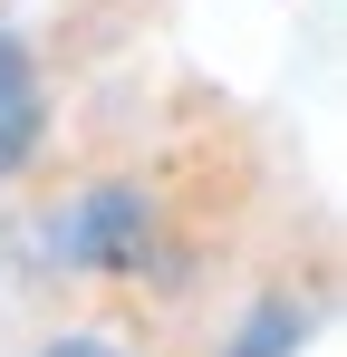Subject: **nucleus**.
<instances>
[{
	"mask_svg": "<svg viewBox=\"0 0 347 357\" xmlns=\"http://www.w3.org/2000/svg\"><path fill=\"white\" fill-rule=\"evenodd\" d=\"M164 241H174V213L145 174H87L77 193H58L39 213L29 251L58 280H145L164 261Z\"/></svg>",
	"mask_w": 347,
	"mask_h": 357,
	"instance_id": "nucleus-1",
	"label": "nucleus"
},
{
	"mask_svg": "<svg viewBox=\"0 0 347 357\" xmlns=\"http://www.w3.org/2000/svg\"><path fill=\"white\" fill-rule=\"evenodd\" d=\"M49 155V68L20 29H0V183H20Z\"/></svg>",
	"mask_w": 347,
	"mask_h": 357,
	"instance_id": "nucleus-2",
	"label": "nucleus"
},
{
	"mask_svg": "<svg viewBox=\"0 0 347 357\" xmlns=\"http://www.w3.org/2000/svg\"><path fill=\"white\" fill-rule=\"evenodd\" d=\"M318 299L309 290H261V299H241V319L222 328V348L213 357H299L309 338H318Z\"/></svg>",
	"mask_w": 347,
	"mask_h": 357,
	"instance_id": "nucleus-3",
	"label": "nucleus"
},
{
	"mask_svg": "<svg viewBox=\"0 0 347 357\" xmlns=\"http://www.w3.org/2000/svg\"><path fill=\"white\" fill-rule=\"evenodd\" d=\"M39 357H135L125 338H107V328H68V338H49Z\"/></svg>",
	"mask_w": 347,
	"mask_h": 357,
	"instance_id": "nucleus-4",
	"label": "nucleus"
}]
</instances>
